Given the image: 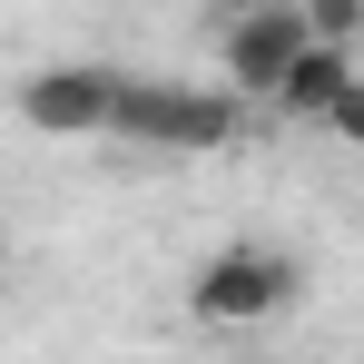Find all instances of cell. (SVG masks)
Instances as JSON below:
<instances>
[{
  "label": "cell",
  "mask_w": 364,
  "mask_h": 364,
  "mask_svg": "<svg viewBox=\"0 0 364 364\" xmlns=\"http://www.w3.org/2000/svg\"><path fill=\"white\" fill-rule=\"evenodd\" d=\"M305 40H315V20H305V0H237V20H227V40H217V60H227V79H237L246 99H276Z\"/></svg>",
  "instance_id": "obj_4"
},
{
  "label": "cell",
  "mask_w": 364,
  "mask_h": 364,
  "mask_svg": "<svg viewBox=\"0 0 364 364\" xmlns=\"http://www.w3.org/2000/svg\"><path fill=\"white\" fill-rule=\"evenodd\" d=\"M345 89H355V40H325V30H315V40L296 50V69H286V89H276L266 109H286V119L325 128V109H335Z\"/></svg>",
  "instance_id": "obj_5"
},
{
  "label": "cell",
  "mask_w": 364,
  "mask_h": 364,
  "mask_svg": "<svg viewBox=\"0 0 364 364\" xmlns=\"http://www.w3.org/2000/svg\"><path fill=\"white\" fill-rule=\"evenodd\" d=\"M325 138H345V148H364V79L345 89V99H335V109H325Z\"/></svg>",
  "instance_id": "obj_7"
},
{
  "label": "cell",
  "mask_w": 364,
  "mask_h": 364,
  "mask_svg": "<svg viewBox=\"0 0 364 364\" xmlns=\"http://www.w3.org/2000/svg\"><path fill=\"white\" fill-rule=\"evenodd\" d=\"M305 20L325 40H364V0H305Z\"/></svg>",
  "instance_id": "obj_6"
},
{
  "label": "cell",
  "mask_w": 364,
  "mask_h": 364,
  "mask_svg": "<svg viewBox=\"0 0 364 364\" xmlns=\"http://www.w3.org/2000/svg\"><path fill=\"white\" fill-rule=\"evenodd\" d=\"M246 128V89H197V79H128L119 99V138L128 148H168V158H207Z\"/></svg>",
  "instance_id": "obj_1"
},
{
  "label": "cell",
  "mask_w": 364,
  "mask_h": 364,
  "mask_svg": "<svg viewBox=\"0 0 364 364\" xmlns=\"http://www.w3.org/2000/svg\"><path fill=\"white\" fill-rule=\"evenodd\" d=\"M119 99H128L119 69L69 60V69L20 79V128H40V138H119Z\"/></svg>",
  "instance_id": "obj_3"
},
{
  "label": "cell",
  "mask_w": 364,
  "mask_h": 364,
  "mask_svg": "<svg viewBox=\"0 0 364 364\" xmlns=\"http://www.w3.org/2000/svg\"><path fill=\"white\" fill-rule=\"evenodd\" d=\"M296 286H305V266L286 246L237 237V246H217V256L187 276V315H197V325H266V315L296 305Z\"/></svg>",
  "instance_id": "obj_2"
}]
</instances>
